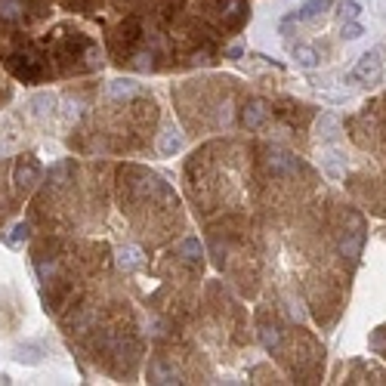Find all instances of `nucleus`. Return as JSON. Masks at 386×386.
<instances>
[{"mask_svg": "<svg viewBox=\"0 0 386 386\" xmlns=\"http://www.w3.org/2000/svg\"><path fill=\"white\" fill-rule=\"evenodd\" d=\"M0 68L19 87L38 90L102 68L99 38L53 0L0 4Z\"/></svg>", "mask_w": 386, "mask_h": 386, "instance_id": "f257e3e1", "label": "nucleus"}, {"mask_svg": "<svg viewBox=\"0 0 386 386\" xmlns=\"http://www.w3.org/2000/svg\"><path fill=\"white\" fill-rule=\"evenodd\" d=\"M56 340L38 322V306L25 285V266L10 247L0 251V356L19 368L53 362Z\"/></svg>", "mask_w": 386, "mask_h": 386, "instance_id": "f03ea898", "label": "nucleus"}, {"mask_svg": "<svg viewBox=\"0 0 386 386\" xmlns=\"http://www.w3.org/2000/svg\"><path fill=\"white\" fill-rule=\"evenodd\" d=\"M96 192L99 179H87V164H81L77 158H59L44 167L31 201L25 204V220L34 232L84 235Z\"/></svg>", "mask_w": 386, "mask_h": 386, "instance_id": "7ed1b4c3", "label": "nucleus"}, {"mask_svg": "<svg viewBox=\"0 0 386 386\" xmlns=\"http://www.w3.org/2000/svg\"><path fill=\"white\" fill-rule=\"evenodd\" d=\"M44 176V161L34 149L0 154V235L25 213L34 188Z\"/></svg>", "mask_w": 386, "mask_h": 386, "instance_id": "20e7f679", "label": "nucleus"}, {"mask_svg": "<svg viewBox=\"0 0 386 386\" xmlns=\"http://www.w3.org/2000/svg\"><path fill=\"white\" fill-rule=\"evenodd\" d=\"M383 77V50H371L358 59L356 72H353V81H362V84H377Z\"/></svg>", "mask_w": 386, "mask_h": 386, "instance_id": "39448f33", "label": "nucleus"}, {"mask_svg": "<svg viewBox=\"0 0 386 386\" xmlns=\"http://www.w3.org/2000/svg\"><path fill=\"white\" fill-rule=\"evenodd\" d=\"M322 167H324V174H328L331 179H343L346 176V158L337 152V149H328L322 154Z\"/></svg>", "mask_w": 386, "mask_h": 386, "instance_id": "423d86ee", "label": "nucleus"}, {"mask_svg": "<svg viewBox=\"0 0 386 386\" xmlns=\"http://www.w3.org/2000/svg\"><path fill=\"white\" fill-rule=\"evenodd\" d=\"M158 152L164 154V158H170V154L183 152V136H179L176 127H164L158 136Z\"/></svg>", "mask_w": 386, "mask_h": 386, "instance_id": "0eeeda50", "label": "nucleus"}, {"mask_svg": "<svg viewBox=\"0 0 386 386\" xmlns=\"http://www.w3.org/2000/svg\"><path fill=\"white\" fill-rule=\"evenodd\" d=\"M315 130H319V140L324 142H337V136H340V121H337V115H322L319 118V124H315Z\"/></svg>", "mask_w": 386, "mask_h": 386, "instance_id": "6e6552de", "label": "nucleus"}, {"mask_svg": "<svg viewBox=\"0 0 386 386\" xmlns=\"http://www.w3.org/2000/svg\"><path fill=\"white\" fill-rule=\"evenodd\" d=\"M16 96H19V84L0 68V108H10L16 102Z\"/></svg>", "mask_w": 386, "mask_h": 386, "instance_id": "1a4fd4ad", "label": "nucleus"}, {"mask_svg": "<svg viewBox=\"0 0 386 386\" xmlns=\"http://www.w3.org/2000/svg\"><path fill=\"white\" fill-rule=\"evenodd\" d=\"M290 56H294V62L300 65V68H319V53H315L312 47H306V44H297L294 50H290Z\"/></svg>", "mask_w": 386, "mask_h": 386, "instance_id": "9d476101", "label": "nucleus"}, {"mask_svg": "<svg viewBox=\"0 0 386 386\" xmlns=\"http://www.w3.org/2000/svg\"><path fill=\"white\" fill-rule=\"evenodd\" d=\"M358 16H362V6H358L356 0H343L340 10H337V19L340 22H353V19H358Z\"/></svg>", "mask_w": 386, "mask_h": 386, "instance_id": "9b49d317", "label": "nucleus"}, {"mask_svg": "<svg viewBox=\"0 0 386 386\" xmlns=\"http://www.w3.org/2000/svg\"><path fill=\"white\" fill-rule=\"evenodd\" d=\"M362 34H365V28H362V25H358L356 19H353V22H340V38H343V40H358Z\"/></svg>", "mask_w": 386, "mask_h": 386, "instance_id": "f8f14e48", "label": "nucleus"}, {"mask_svg": "<svg viewBox=\"0 0 386 386\" xmlns=\"http://www.w3.org/2000/svg\"><path fill=\"white\" fill-rule=\"evenodd\" d=\"M383 77H386V72H383Z\"/></svg>", "mask_w": 386, "mask_h": 386, "instance_id": "ddd939ff", "label": "nucleus"}, {"mask_svg": "<svg viewBox=\"0 0 386 386\" xmlns=\"http://www.w3.org/2000/svg\"><path fill=\"white\" fill-rule=\"evenodd\" d=\"M0 4H4V0H0Z\"/></svg>", "mask_w": 386, "mask_h": 386, "instance_id": "4468645a", "label": "nucleus"}]
</instances>
